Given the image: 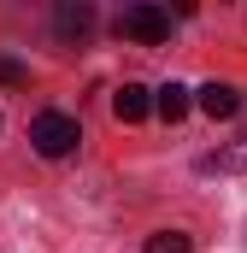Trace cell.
Returning <instances> with one entry per match:
<instances>
[{
    "label": "cell",
    "mask_w": 247,
    "mask_h": 253,
    "mask_svg": "<svg viewBox=\"0 0 247 253\" xmlns=\"http://www.w3.org/2000/svg\"><path fill=\"white\" fill-rule=\"evenodd\" d=\"M77 141H82V129L71 112H41L36 124H30V147L41 153V159H65V153H77Z\"/></svg>",
    "instance_id": "obj_1"
},
{
    "label": "cell",
    "mask_w": 247,
    "mask_h": 253,
    "mask_svg": "<svg viewBox=\"0 0 247 253\" xmlns=\"http://www.w3.org/2000/svg\"><path fill=\"white\" fill-rule=\"evenodd\" d=\"M118 36L153 47V42L171 36V12H165V6H124V12H118Z\"/></svg>",
    "instance_id": "obj_2"
},
{
    "label": "cell",
    "mask_w": 247,
    "mask_h": 253,
    "mask_svg": "<svg viewBox=\"0 0 247 253\" xmlns=\"http://www.w3.org/2000/svg\"><path fill=\"white\" fill-rule=\"evenodd\" d=\"M194 106H200L206 118H236V112H242V94H236L230 83H206V88H194Z\"/></svg>",
    "instance_id": "obj_3"
},
{
    "label": "cell",
    "mask_w": 247,
    "mask_h": 253,
    "mask_svg": "<svg viewBox=\"0 0 247 253\" xmlns=\"http://www.w3.org/2000/svg\"><path fill=\"white\" fill-rule=\"evenodd\" d=\"M53 24H59L65 42H82V36L94 30V6H88V0H65L59 12H53Z\"/></svg>",
    "instance_id": "obj_4"
},
{
    "label": "cell",
    "mask_w": 247,
    "mask_h": 253,
    "mask_svg": "<svg viewBox=\"0 0 247 253\" xmlns=\"http://www.w3.org/2000/svg\"><path fill=\"white\" fill-rule=\"evenodd\" d=\"M112 112H118L124 124H141V118L153 112V88H141V83H124L118 94H112Z\"/></svg>",
    "instance_id": "obj_5"
},
{
    "label": "cell",
    "mask_w": 247,
    "mask_h": 253,
    "mask_svg": "<svg viewBox=\"0 0 247 253\" xmlns=\"http://www.w3.org/2000/svg\"><path fill=\"white\" fill-rule=\"evenodd\" d=\"M200 171H247V129L236 135V141H224L218 153H206V159H200Z\"/></svg>",
    "instance_id": "obj_6"
},
{
    "label": "cell",
    "mask_w": 247,
    "mask_h": 253,
    "mask_svg": "<svg viewBox=\"0 0 247 253\" xmlns=\"http://www.w3.org/2000/svg\"><path fill=\"white\" fill-rule=\"evenodd\" d=\"M153 106H159V118H165V124H177V118H188V106H194V100H188L183 83H165V88L153 94Z\"/></svg>",
    "instance_id": "obj_7"
},
{
    "label": "cell",
    "mask_w": 247,
    "mask_h": 253,
    "mask_svg": "<svg viewBox=\"0 0 247 253\" xmlns=\"http://www.w3.org/2000/svg\"><path fill=\"white\" fill-rule=\"evenodd\" d=\"M188 248H194V242H188L183 230H159V236H147L141 253H188Z\"/></svg>",
    "instance_id": "obj_8"
},
{
    "label": "cell",
    "mask_w": 247,
    "mask_h": 253,
    "mask_svg": "<svg viewBox=\"0 0 247 253\" xmlns=\"http://www.w3.org/2000/svg\"><path fill=\"white\" fill-rule=\"evenodd\" d=\"M24 77H30V71H24V65H18V59H0V83H6V88H18Z\"/></svg>",
    "instance_id": "obj_9"
}]
</instances>
